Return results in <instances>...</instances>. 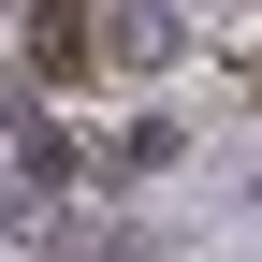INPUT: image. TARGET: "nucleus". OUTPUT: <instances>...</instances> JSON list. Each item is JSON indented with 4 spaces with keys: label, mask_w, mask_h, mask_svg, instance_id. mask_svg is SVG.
Returning a JSON list of instances; mask_svg holds the SVG:
<instances>
[{
    "label": "nucleus",
    "mask_w": 262,
    "mask_h": 262,
    "mask_svg": "<svg viewBox=\"0 0 262 262\" xmlns=\"http://www.w3.org/2000/svg\"><path fill=\"white\" fill-rule=\"evenodd\" d=\"M160 58H175V15L160 0H117L102 15V73H160Z\"/></svg>",
    "instance_id": "obj_1"
},
{
    "label": "nucleus",
    "mask_w": 262,
    "mask_h": 262,
    "mask_svg": "<svg viewBox=\"0 0 262 262\" xmlns=\"http://www.w3.org/2000/svg\"><path fill=\"white\" fill-rule=\"evenodd\" d=\"M29 219H44V204H29V175L0 160V233H29Z\"/></svg>",
    "instance_id": "obj_2"
}]
</instances>
